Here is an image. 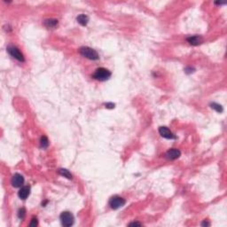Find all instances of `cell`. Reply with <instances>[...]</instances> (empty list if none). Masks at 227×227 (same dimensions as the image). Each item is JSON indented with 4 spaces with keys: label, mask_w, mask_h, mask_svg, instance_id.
Listing matches in <instances>:
<instances>
[{
    "label": "cell",
    "mask_w": 227,
    "mask_h": 227,
    "mask_svg": "<svg viewBox=\"0 0 227 227\" xmlns=\"http://www.w3.org/2000/svg\"><path fill=\"white\" fill-rule=\"evenodd\" d=\"M180 155H181V152H180V150L177 149V148L169 149V150L166 153V157L169 160H171V161L179 158Z\"/></svg>",
    "instance_id": "ba28073f"
},
{
    "label": "cell",
    "mask_w": 227,
    "mask_h": 227,
    "mask_svg": "<svg viewBox=\"0 0 227 227\" xmlns=\"http://www.w3.org/2000/svg\"><path fill=\"white\" fill-rule=\"evenodd\" d=\"M44 24L47 28H54L58 25V21L54 19H48L44 22Z\"/></svg>",
    "instance_id": "7c38bea8"
},
{
    "label": "cell",
    "mask_w": 227,
    "mask_h": 227,
    "mask_svg": "<svg viewBox=\"0 0 227 227\" xmlns=\"http://www.w3.org/2000/svg\"><path fill=\"white\" fill-rule=\"evenodd\" d=\"M111 72L106 69L105 68H98L95 70L94 74H93V78L98 80V81H100V82H104V81H106L110 78L111 76Z\"/></svg>",
    "instance_id": "7a4b0ae2"
},
{
    "label": "cell",
    "mask_w": 227,
    "mask_h": 227,
    "mask_svg": "<svg viewBox=\"0 0 227 227\" xmlns=\"http://www.w3.org/2000/svg\"><path fill=\"white\" fill-rule=\"evenodd\" d=\"M76 21L79 24H81L82 26H86L88 22H89V17L85 14H80V15L77 16L76 18Z\"/></svg>",
    "instance_id": "8fae6325"
},
{
    "label": "cell",
    "mask_w": 227,
    "mask_h": 227,
    "mask_svg": "<svg viewBox=\"0 0 227 227\" xmlns=\"http://www.w3.org/2000/svg\"><path fill=\"white\" fill-rule=\"evenodd\" d=\"M25 214H26V210H25V209H21L19 212H18V217H19V218L20 219H23L24 218V217H25Z\"/></svg>",
    "instance_id": "2e32d148"
},
{
    "label": "cell",
    "mask_w": 227,
    "mask_h": 227,
    "mask_svg": "<svg viewBox=\"0 0 227 227\" xmlns=\"http://www.w3.org/2000/svg\"><path fill=\"white\" fill-rule=\"evenodd\" d=\"M11 184L14 187L18 188V187H22L23 184H24V177L22 175L16 173L13 176L12 180H11Z\"/></svg>",
    "instance_id": "8992f818"
},
{
    "label": "cell",
    "mask_w": 227,
    "mask_h": 227,
    "mask_svg": "<svg viewBox=\"0 0 227 227\" xmlns=\"http://www.w3.org/2000/svg\"><path fill=\"white\" fill-rule=\"evenodd\" d=\"M129 225H141V224L140 223H137V222H134V223H131V224H129Z\"/></svg>",
    "instance_id": "d6986e66"
},
{
    "label": "cell",
    "mask_w": 227,
    "mask_h": 227,
    "mask_svg": "<svg viewBox=\"0 0 227 227\" xmlns=\"http://www.w3.org/2000/svg\"><path fill=\"white\" fill-rule=\"evenodd\" d=\"M49 145V140L46 136H43L40 139V146L42 148H47Z\"/></svg>",
    "instance_id": "5bb4252c"
},
{
    "label": "cell",
    "mask_w": 227,
    "mask_h": 227,
    "mask_svg": "<svg viewBox=\"0 0 227 227\" xmlns=\"http://www.w3.org/2000/svg\"><path fill=\"white\" fill-rule=\"evenodd\" d=\"M30 194V186H28V185L22 186L18 193V195L22 200H26Z\"/></svg>",
    "instance_id": "9c48e42d"
},
{
    "label": "cell",
    "mask_w": 227,
    "mask_h": 227,
    "mask_svg": "<svg viewBox=\"0 0 227 227\" xmlns=\"http://www.w3.org/2000/svg\"><path fill=\"white\" fill-rule=\"evenodd\" d=\"M59 173H60L62 177H67L68 179H72V178H73L72 174L68 171V169H59Z\"/></svg>",
    "instance_id": "4fadbf2b"
},
{
    "label": "cell",
    "mask_w": 227,
    "mask_h": 227,
    "mask_svg": "<svg viewBox=\"0 0 227 227\" xmlns=\"http://www.w3.org/2000/svg\"><path fill=\"white\" fill-rule=\"evenodd\" d=\"M79 53L82 56L89 59V60H91V61H98L99 59V56H98V53H97V51H95L92 48L87 47V46L81 47L79 50Z\"/></svg>",
    "instance_id": "6da1fadb"
},
{
    "label": "cell",
    "mask_w": 227,
    "mask_h": 227,
    "mask_svg": "<svg viewBox=\"0 0 227 227\" xmlns=\"http://www.w3.org/2000/svg\"><path fill=\"white\" fill-rule=\"evenodd\" d=\"M186 40H187V42L189 43L190 45H192V46H199L203 41L202 38L200 37V36H192V37L187 38Z\"/></svg>",
    "instance_id": "30bf717a"
},
{
    "label": "cell",
    "mask_w": 227,
    "mask_h": 227,
    "mask_svg": "<svg viewBox=\"0 0 227 227\" xmlns=\"http://www.w3.org/2000/svg\"><path fill=\"white\" fill-rule=\"evenodd\" d=\"M38 219L34 217V218H32V220H31V223L30 225V226H37V225H38Z\"/></svg>",
    "instance_id": "e0dca14e"
},
{
    "label": "cell",
    "mask_w": 227,
    "mask_h": 227,
    "mask_svg": "<svg viewBox=\"0 0 227 227\" xmlns=\"http://www.w3.org/2000/svg\"><path fill=\"white\" fill-rule=\"evenodd\" d=\"M201 225H203V226H205V225H206V226H207V225H209V223H208V222L204 221V222L201 224Z\"/></svg>",
    "instance_id": "ffe728a7"
},
{
    "label": "cell",
    "mask_w": 227,
    "mask_h": 227,
    "mask_svg": "<svg viewBox=\"0 0 227 227\" xmlns=\"http://www.w3.org/2000/svg\"><path fill=\"white\" fill-rule=\"evenodd\" d=\"M60 218H61V224L64 225V226H71L73 224H74V216L70 213V212L68 211H65V212H62L61 215V217H60Z\"/></svg>",
    "instance_id": "277c9868"
},
{
    "label": "cell",
    "mask_w": 227,
    "mask_h": 227,
    "mask_svg": "<svg viewBox=\"0 0 227 227\" xmlns=\"http://www.w3.org/2000/svg\"><path fill=\"white\" fill-rule=\"evenodd\" d=\"M106 108H114V103H106Z\"/></svg>",
    "instance_id": "ac0fdd59"
},
{
    "label": "cell",
    "mask_w": 227,
    "mask_h": 227,
    "mask_svg": "<svg viewBox=\"0 0 227 227\" xmlns=\"http://www.w3.org/2000/svg\"><path fill=\"white\" fill-rule=\"evenodd\" d=\"M159 133L161 136L167 139H176L177 137L174 134L171 132V130L167 128L165 126H161L159 128Z\"/></svg>",
    "instance_id": "52a82bcc"
},
{
    "label": "cell",
    "mask_w": 227,
    "mask_h": 227,
    "mask_svg": "<svg viewBox=\"0 0 227 227\" xmlns=\"http://www.w3.org/2000/svg\"><path fill=\"white\" fill-rule=\"evenodd\" d=\"M125 203H126L125 200L121 197L118 196V195L113 196L109 201V206L113 209H118L121 208L122 206H124Z\"/></svg>",
    "instance_id": "5b68a950"
},
{
    "label": "cell",
    "mask_w": 227,
    "mask_h": 227,
    "mask_svg": "<svg viewBox=\"0 0 227 227\" xmlns=\"http://www.w3.org/2000/svg\"><path fill=\"white\" fill-rule=\"evenodd\" d=\"M210 107H211L212 109H214V110H216L217 113H222L223 112V110H224V108H223V106L219 105V104H217V103H211L210 104Z\"/></svg>",
    "instance_id": "9a60e30c"
},
{
    "label": "cell",
    "mask_w": 227,
    "mask_h": 227,
    "mask_svg": "<svg viewBox=\"0 0 227 227\" xmlns=\"http://www.w3.org/2000/svg\"><path fill=\"white\" fill-rule=\"evenodd\" d=\"M7 52L13 58H14V59L17 60L18 61H20V62H24V61H25L23 54L21 53V51H20L16 46H9L7 47Z\"/></svg>",
    "instance_id": "3957f363"
}]
</instances>
